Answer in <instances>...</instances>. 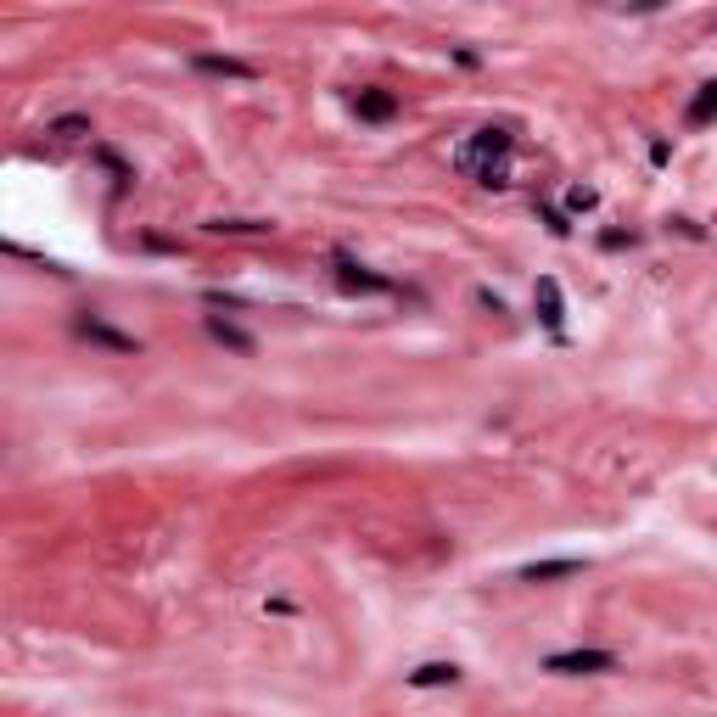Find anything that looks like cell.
Instances as JSON below:
<instances>
[{
    "mask_svg": "<svg viewBox=\"0 0 717 717\" xmlns=\"http://www.w3.org/2000/svg\"><path fill=\"white\" fill-rule=\"evenodd\" d=\"M510 129L488 124V129H471L460 146H454V174H465V180L477 185H510Z\"/></svg>",
    "mask_w": 717,
    "mask_h": 717,
    "instance_id": "obj_1",
    "label": "cell"
},
{
    "mask_svg": "<svg viewBox=\"0 0 717 717\" xmlns=\"http://www.w3.org/2000/svg\"><path fill=\"white\" fill-rule=\"evenodd\" d=\"M622 661L617 650H555L544 656V673H561V678H594V673H617Z\"/></svg>",
    "mask_w": 717,
    "mask_h": 717,
    "instance_id": "obj_2",
    "label": "cell"
},
{
    "mask_svg": "<svg viewBox=\"0 0 717 717\" xmlns=\"http://www.w3.org/2000/svg\"><path fill=\"white\" fill-rule=\"evenodd\" d=\"M331 269H337V286H342V292H393V281H387V275L365 269L353 253H342V247L331 253Z\"/></svg>",
    "mask_w": 717,
    "mask_h": 717,
    "instance_id": "obj_3",
    "label": "cell"
},
{
    "mask_svg": "<svg viewBox=\"0 0 717 717\" xmlns=\"http://www.w3.org/2000/svg\"><path fill=\"white\" fill-rule=\"evenodd\" d=\"M73 331H79L85 342H96V348H113V353H141V342L129 337V331H118V325H107L101 314H79V320H73Z\"/></svg>",
    "mask_w": 717,
    "mask_h": 717,
    "instance_id": "obj_4",
    "label": "cell"
},
{
    "mask_svg": "<svg viewBox=\"0 0 717 717\" xmlns=\"http://www.w3.org/2000/svg\"><path fill=\"white\" fill-rule=\"evenodd\" d=\"M533 309H538V320L561 337L566 331V297H561V281L555 275H538V286H533Z\"/></svg>",
    "mask_w": 717,
    "mask_h": 717,
    "instance_id": "obj_5",
    "label": "cell"
},
{
    "mask_svg": "<svg viewBox=\"0 0 717 717\" xmlns=\"http://www.w3.org/2000/svg\"><path fill=\"white\" fill-rule=\"evenodd\" d=\"M353 113L365 118V124H393L398 118V96L393 90H381V85H365L359 96H353Z\"/></svg>",
    "mask_w": 717,
    "mask_h": 717,
    "instance_id": "obj_6",
    "label": "cell"
},
{
    "mask_svg": "<svg viewBox=\"0 0 717 717\" xmlns=\"http://www.w3.org/2000/svg\"><path fill=\"white\" fill-rule=\"evenodd\" d=\"M191 68H197V73H219V79H258L253 62H241V57H213V51L191 57Z\"/></svg>",
    "mask_w": 717,
    "mask_h": 717,
    "instance_id": "obj_7",
    "label": "cell"
},
{
    "mask_svg": "<svg viewBox=\"0 0 717 717\" xmlns=\"http://www.w3.org/2000/svg\"><path fill=\"white\" fill-rule=\"evenodd\" d=\"M208 337H213V342H219V348L241 353V359H247V353H258V342H253V337H247V331H241V325L219 320V314H208Z\"/></svg>",
    "mask_w": 717,
    "mask_h": 717,
    "instance_id": "obj_8",
    "label": "cell"
},
{
    "mask_svg": "<svg viewBox=\"0 0 717 717\" xmlns=\"http://www.w3.org/2000/svg\"><path fill=\"white\" fill-rule=\"evenodd\" d=\"M583 572V561H572V555H566V561H527L521 566V583H555V577H577Z\"/></svg>",
    "mask_w": 717,
    "mask_h": 717,
    "instance_id": "obj_9",
    "label": "cell"
},
{
    "mask_svg": "<svg viewBox=\"0 0 717 717\" xmlns=\"http://www.w3.org/2000/svg\"><path fill=\"white\" fill-rule=\"evenodd\" d=\"M712 118H717V79H706V85L695 90V101L684 107V124L689 129H706Z\"/></svg>",
    "mask_w": 717,
    "mask_h": 717,
    "instance_id": "obj_10",
    "label": "cell"
},
{
    "mask_svg": "<svg viewBox=\"0 0 717 717\" xmlns=\"http://www.w3.org/2000/svg\"><path fill=\"white\" fill-rule=\"evenodd\" d=\"M409 684H415V689H443V684H460V667H454V661H426V667H415V673H409Z\"/></svg>",
    "mask_w": 717,
    "mask_h": 717,
    "instance_id": "obj_11",
    "label": "cell"
},
{
    "mask_svg": "<svg viewBox=\"0 0 717 717\" xmlns=\"http://www.w3.org/2000/svg\"><path fill=\"white\" fill-rule=\"evenodd\" d=\"M269 219H208V236H269Z\"/></svg>",
    "mask_w": 717,
    "mask_h": 717,
    "instance_id": "obj_12",
    "label": "cell"
},
{
    "mask_svg": "<svg viewBox=\"0 0 717 717\" xmlns=\"http://www.w3.org/2000/svg\"><path fill=\"white\" fill-rule=\"evenodd\" d=\"M45 135H57V141H79V135H90V113H62L51 118V129Z\"/></svg>",
    "mask_w": 717,
    "mask_h": 717,
    "instance_id": "obj_13",
    "label": "cell"
},
{
    "mask_svg": "<svg viewBox=\"0 0 717 717\" xmlns=\"http://www.w3.org/2000/svg\"><path fill=\"white\" fill-rule=\"evenodd\" d=\"M594 202H600V197H594L589 185H572V191H566V208H572V213H589Z\"/></svg>",
    "mask_w": 717,
    "mask_h": 717,
    "instance_id": "obj_14",
    "label": "cell"
}]
</instances>
